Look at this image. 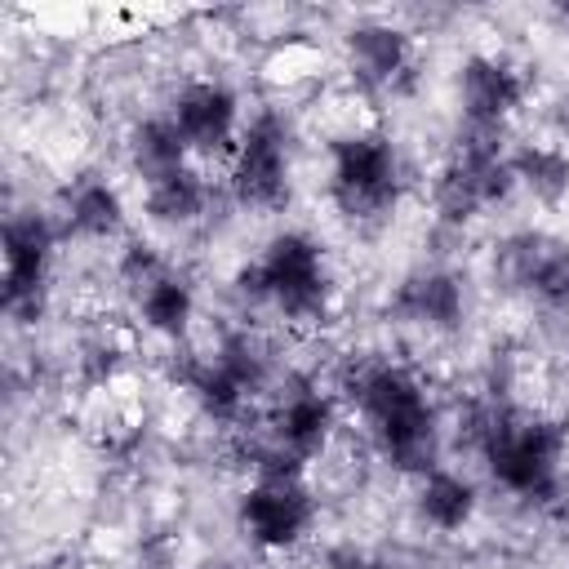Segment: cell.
Masks as SVG:
<instances>
[{
    "label": "cell",
    "mask_w": 569,
    "mask_h": 569,
    "mask_svg": "<svg viewBox=\"0 0 569 569\" xmlns=\"http://www.w3.org/2000/svg\"><path fill=\"white\" fill-rule=\"evenodd\" d=\"M351 396L382 449V458L396 471L409 476H427L436 471V453H440V427H436V409L422 391V382L400 369V365H369L356 373Z\"/></svg>",
    "instance_id": "obj_1"
},
{
    "label": "cell",
    "mask_w": 569,
    "mask_h": 569,
    "mask_svg": "<svg viewBox=\"0 0 569 569\" xmlns=\"http://www.w3.org/2000/svg\"><path fill=\"white\" fill-rule=\"evenodd\" d=\"M480 449L489 476L529 502H547L560 485L565 427L538 413H489L480 427Z\"/></svg>",
    "instance_id": "obj_2"
},
{
    "label": "cell",
    "mask_w": 569,
    "mask_h": 569,
    "mask_svg": "<svg viewBox=\"0 0 569 569\" xmlns=\"http://www.w3.org/2000/svg\"><path fill=\"white\" fill-rule=\"evenodd\" d=\"M236 284L258 298L271 302L284 320L311 325L329 311V271H325V253L307 231H280L267 240V249L240 267Z\"/></svg>",
    "instance_id": "obj_3"
},
{
    "label": "cell",
    "mask_w": 569,
    "mask_h": 569,
    "mask_svg": "<svg viewBox=\"0 0 569 569\" xmlns=\"http://www.w3.org/2000/svg\"><path fill=\"white\" fill-rule=\"evenodd\" d=\"M329 196L347 218H378L400 196V160L382 133H351L333 142Z\"/></svg>",
    "instance_id": "obj_4"
},
{
    "label": "cell",
    "mask_w": 569,
    "mask_h": 569,
    "mask_svg": "<svg viewBox=\"0 0 569 569\" xmlns=\"http://www.w3.org/2000/svg\"><path fill=\"white\" fill-rule=\"evenodd\" d=\"M231 196L244 209H276L289 196V138L280 116H253L231 151Z\"/></svg>",
    "instance_id": "obj_5"
},
{
    "label": "cell",
    "mask_w": 569,
    "mask_h": 569,
    "mask_svg": "<svg viewBox=\"0 0 569 569\" xmlns=\"http://www.w3.org/2000/svg\"><path fill=\"white\" fill-rule=\"evenodd\" d=\"M493 133L476 129V138L440 169L436 178V209L449 218V222H467L476 218L480 209H489L493 200H502L516 182L511 173V160L498 156V147L489 142Z\"/></svg>",
    "instance_id": "obj_6"
},
{
    "label": "cell",
    "mask_w": 569,
    "mask_h": 569,
    "mask_svg": "<svg viewBox=\"0 0 569 569\" xmlns=\"http://www.w3.org/2000/svg\"><path fill=\"white\" fill-rule=\"evenodd\" d=\"M311 520H316V502L302 476L253 480L249 493L240 498V529L262 551H289L293 542L307 538Z\"/></svg>",
    "instance_id": "obj_7"
},
{
    "label": "cell",
    "mask_w": 569,
    "mask_h": 569,
    "mask_svg": "<svg viewBox=\"0 0 569 569\" xmlns=\"http://www.w3.org/2000/svg\"><path fill=\"white\" fill-rule=\"evenodd\" d=\"M49 253H53V236L44 218L27 213V218L4 222V311L22 325L36 320L44 302Z\"/></svg>",
    "instance_id": "obj_8"
},
{
    "label": "cell",
    "mask_w": 569,
    "mask_h": 569,
    "mask_svg": "<svg viewBox=\"0 0 569 569\" xmlns=\"http://www.w3.org/2000/svg\"><path fill=\"white\" fill-rule=\"evenodd\" d=\"M169 120L182 133L187 151H196V156L236 151L240 107H236V93L227 84H218V80H191V84H182V93L169 107Z\"/></svg>",
    "instance_id": "obj_9"
},
{
    "label": "cell",
    "mask_w": 569,
    "mask_h": 569,
    "mask_svg": "<svg viewBox=\"0 0 569 569\" xmlns=\"http://www.w3.org/2000/svg\"><path fill=\"white\" fill-rule=\"evenodd\" d=\"M458 98H462V111H467L471 129L493 133L520 107L525 80H520L516 67H507L498 58H467L462 76H458Z\"/></svg>",
    "instance_id": "obj_10"
},
{
    "label": "cell",
    "mask_w": 569,
    "mask_h": 569,
    "mask_svg": "<svg viewBox=\"0 0 569 569\" xmlns=\"http://www.w3.org/2000/svg\"><path fill=\"white\" fill-rule=\"evenodd\" d=\"M333 418H338L333 400L320 387H302V391L280 400V409L271 418V436H276L280 449H289L298 462H307L325 449V440L333 431Z\"/></svg>",
    "instance_id": "obj_11"
},
{
    "label": "cell",
    "mask_w": 569,
    "mask_h": 569,
    "mask_svg": "<svg viewBox=\"0 0 569 569\" xmlns=\"http://www.w3.org/2000/svg\"><path fill=\"white\" fill-rule=\"evenodd\" d=\"M507 271L533 298L565 307L569 302V249L547 236H516L507 244Z\"/></svg>",
    "instance_id": "obj_12"
},
{
    "label": "cell",
    "mask_w": 569,
    "mask_h": 569,
    "mask_svg": "<svg viewBox=\"0 0 569 569\" xmlns=\"http://www.w3.org/2000/svg\"><path fill=\"white\" fill-rule=\"evenodd\" d=\"M396 311L431 329H453L462 320V289L445 271H418L396 289Z\"/></svg>",
    "instance_id": "obj_13"
},
{
    "label": "cell",
    "mask_w": 569,
    "mask_h": 569,
    "mask_svg": "<svg viewBox=\"0 0 569 569\" xmlns=\"http://www.w3.org/2000/svg\"><path fill=\"white\" fill-rule=\"evenodd\" d=\"M347 49H351V67L369 84H391L409 62V36L396 31V27H382V22L356 27Z\"/></svg>",
    "instance_id": "obj_14"
},
{
    "label": "cell",
    "mask_w": 569,
    "mask_h": 569,
    "mask_svg": "<svg viewBox=\"0 0 569 569\" xmlns=\"http://www.w3.org/2000/svg\"><path fill=\"white\" fill-rule=\"evenodd\" d=\"M187 156L191 151H187V142L169 116H151V120L133 124V133H129V160L142 173V187L173 173V169H187Z\"/></svg>",
    "instance_id": "obj_15"
},
{
    "label": "cell",
    "mask_w": 569,
    "mask_h": 569,
    "mask_svg": "<svg viewBox=\"0 0 569 569\" xmlns=\"http://www.w3.org/2000/svg\"><path fill=\"white\" fill-rule=\"evenodd\" d=\"M418 511H422L427 525L453 533V529H462V525L476 516V489H471V480H462L458 471H440V467H436V471H427L422 485H418Z\"/></svg>",
    "instance_id": "obj_16"
},
{
    "label": "cell",
    "mask_w": 569,
    "mask_h": 569,
    "mask_svg": "<svg viewBox=\"0 0 569 569\" xmlns=\"http://www.w3.org/2000/svg\"><path fill=\"white\" fill-rule=\"evenodd\" d=\"M142 209H147V218H156L164 227L196 222L200 209H204V182H200V173L187 164V169H173V173L147 182L142 187Z\"/></svg>",
    "instance_id": "obj_17"
},
{
    "label": "cell",
    "mask_w": 569,
    "mask_h": 569,
    "mask_svg": "<svg viewBox=\"0 0 569 569\" xmlns=\"http://www.w3.org/2000/svg\"><path fill=\"white\" fill-rule=\"evenodd\" d=\"M138 316L151 333L160 338H178L187 333L191 316H196V298H191V284L178 280V276H156L147 289H138Z\"/></svg>",
    "instance_id": "obj_18"
},
{
    "label": "cell",
    "mask_w": 569,
    "mask_h": 569,
    "mask_svg": "<svg viewBox=\"0 0 569 569\" xmlns=\"http://www.w3.org/2000/svg\"><path fill=\"white\" fill-rule=\"evenodd\" d=\"M67 222L80 236H116L124 222V204H120L116 187H107L102 178H84L67 196Z\"/></svg>",
    "instance_id": "obj_19"
},
{
    "label": "cell",
    "mask_w": 569,
    "mask_h": 569,
    "mask_svg": "<svg viewBox=\"0 0 569 569\" xmlns=\"http://www.w3.org/2000/svg\"><path fill=\"white\" fill-rule=\"evenodd\" d=\"M511 173L538 200H560L569 191V151H560V147H525L511 160Z\"/></svg>",
    "instance_id": "obj_20"
},
{
    "label": "cell",
    "mask_w": 569,
    "mask_h": 569,
    "mask_svg": "<svg viewBox=\"0 0 569 569\" xmlns=\"http://www.w3.org/2000/svg\"><path fill=\"white\" fill-rule=\"evenodd\" d=\"M325 569H373V560L365 551H356V547H333L325 556Z\"/></svg>",
    "instance_id": "obj_21"
}]
</instances>
